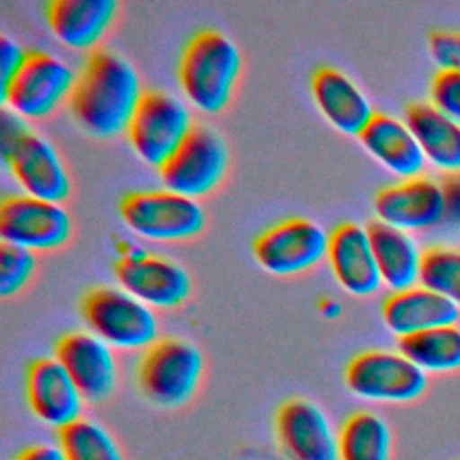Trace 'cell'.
Here are the masks:
<instances>
[{"mask_svg": "<svg viewBox=\"0 0 460 460\" xmlns=\"http://www.w3.org/2000/svg\"><path fill=\"white\" fill-rule=\"evenodd\" d=\"M142 95L138 74L126 58L95 50L77 74L68 108L84 133L111 138L128 131Z\"/></svg>", "mask_w": 460, "mask_h": 460, "instance_id": "cell-1", "label": "cell"}, {"mask_svg": "<svg viewBox=\"0 0 460 460\" xmlns=\"http://www.w3.org/2000/svg\"><path fill=\"white\" fill-rule=\"evenodd\" d=\"M241 72V52L221 31L196 32L178 63V83L187 101L205 113L221 111L232 99Z\"/></svg>", "mask_w": 460, "mask_h": 460, "instance_id": "cell-2", "label": "cell"}, {"mask_svg": "<svg viewBox=\"0 0 460 460\" xmlns=\"http://www.w3.org/2000/svg\"><path fill=\"white\" fill-rule=\"evenodd\" d=\"M203 365V354L194 343L180 338L158 340L138 363L140 392L156 406H183L199 385Z\"/></svg>", "mask_w": 460, "mask_h": 460, "instance_id": "cell-3", "label": "cell"}, {"mask_svg": "<svg viewBox=\"0 0 460 460\" xmlns=\"http://www.w3.org/2000/svg\"><path fill=\"white\" fill-rule=\"evenodd\" d=\"M81 313L90 332L115 349L151 347L158 334L151 307L122 288L90 289L81 302Z\"/></svg>", "mask_w": 460, "mask_h": 460, "instance_id": "cell-4", "label": "cell"}, {"mask_svg": "<svg viewBox=\"0 0 460 460\" xmlns=\"http://www.w3.org/2000/svg\"><path fill=\"white\" fill-rule=\"evenodd\" d=\"M119 212L129 230L153 241L190 239L205 226L198 199L167 189L129 192L120 199Z\"/></svg>", "mask_w": 460, "mask_h": 460, "instance_id": "cell-5", "label": "cell"}, {"mask_svg": "<svg viewBox=\"0 0 460 460\" xmlns=\"http://www.w3.org/2000/svg\"><path fill=\"white\" fill-rule=\"evenodd\" d=\"M194 128L183 101L164 90L144 92L128 126V140L135 155L160 169Z\"/></svg>", "mask_w": 460, "mask_h": 460, "instance_id": "cell-6", "label": "cell"}, {"mask_svg": "<svg viewBox=\"0 0 460 460\" xmlns=\"http://www.w3.org/2000/svg\"><path fill=\"white\" fill-rule=\"evenodd\" d=\"M345 385L361 399L402 404L426 392L428 374L399 350H365L349 361Z\"/></svg>", "mask_w": 460, "mask_h": 460, "instance_id": "cell-7", "label": "cell"}, {"mask_svg": "<svg viewBox=\"0 0 460 460\" xmlns=\"http://www.w3.org/2000/svg\"><path fill=\"white\" fill-rule=\"evenodd\" d=\"M75 81L77 75L66 61L45 50H31L0 99L23 119H43L70 97Z\"/></svg>", "mask_w": 460, "mask_h": 460, "instance_id": "cell-8", "label": "cell"}, {"mask_svg": "<svg viewBox=\"0 0 460 460\" xmlns=\"http://www.w3.org/2000/svg\"><path fill=\"white\" fill-rule=\"evenodd\" d=\"M226 167L228 149L221 135L208 126H194L158 176L167 190L198 199L219 185Z\"/></svg>", "mask_w": 460, "mask_h": 460, "instance_id": "cell-9", "label": "cell"}, {"mask_svg": "<svg viewBox=\"0 0 460 460\" xmlns=\"http://www.w3.org/2000/svg\"><path fill=\"white\" fill-rule=\"evenodd\" d=\"M329 250L327 230L307 217H289L253 241V255L261 268L273 275H296L316 266Z\"/></svg>", "mask_w": 460, "mask_h": 460, "instance_id": "cell-10", "label": "cell"}, {"mask_svg": "<svg viewBox=\"0 0 460 460\" xmlns=\"http://www.w3.org/2000/svg\"><path fill=\"white\" fill-rule=\"evenodd\" d=\"M72 234V219L61 203L27 194L9 196L0 205V239L27 250H54Z\"/></svg>", "mask_w": 460, "mask_h": 460, "instance_id": "cell-11", "label": "cell"}, {"mask_svg": "<svg viewBox=\"0 0 460 460\" xmlns=\"http://www.w3.org/2000/svg\"><path fill=\"white\" fill-rule=\"evenodd\" d=\"M113 271L119 286L149 307L171 309L190 295V277L183 266L142 248L120 257Z\"/></svg>", "mask_w": 460, "mask_h": 460, "instance_id": "cell-12", "label": "cell"}, {"mask_svg": "<svg viewBox=\"0 0 460 460\" xmlns=\"http://www.w3.org/2000/svg\"><path fill=\"white\" fill-rule=\"evenodd\" d=\"M377 221L404 232L438 228L444 216L440 181L429 176H415L383 187L374 198Z\"/></svg>", "mask_w": 460, "mask_h": 460, "instance_id": "cell-13", "label": "cell"}, {"mask_svg": "<svg viewBox=\"0 0 460 460\" xmlns=\"http://www.w3.org/2000/svg\"><path fill=\"white\" fill-rule=\"evenodd\" d=\"M54 358L65 367L86 402L108 399L117 386V361L111 347L93 332L63 334Z\"/></svg>", "mask_w": 460, "mask_h": 460, "instance_id": "cell-14", "label": "cell"}, {"mask_svg": "<svg viewBox=\"0 0 460 460\" xmlns=\"http://www.w3.org/2000/svg\"><path fill=\"white\" fill-rule=\"evenodd\" d=\"M4 162L27 196L54 203L68 198L72 185L59 153L50 140L32 129L16 142Z\"/></svg>", "mask_w": 460, "mask_h": 460, "instance_id": "cell-15", "label": "cell"}, {"mask_svg": "<svg viewBox=\"0 0 460 460\" xmlns=\"http://www.w3.org/2000/svg\"><path fill=\"white\" fill-rule=\"evenodd\" d=\"M275 433L288 460H338V433L313 401H286L275 415Z\"/></svg>", "mask_w": 460, "mask_h": 460, "instance_id": "cell-16", "label": "cell"}, {"mask_svg": "<svg viewBox=\"0 0 460 460\" xmlns=\"http://www.w3.org/2000/svg\"><path fill=\"white\" fill-rule=\"evenodd\" d=\"M25 397L32 415L58 431L81 419L84 397L54 356L38 358L29 365Z\"/></svg>", "mask_w": 460, "mask_h": 460, "instance_id": "cell-17", "label": "cell"}, {"mask_svg": "<svg viewBox=\"0 0 460 460\" xmlns=\"http://www.w3.org/2000/svg\"><path fill=\"white\" fill-rule=\"evenodd\" d=\"M327 259L334 279L350 295L368 296L383 284L367 226L352 221L338 225L329 234Z\"/></svg>", "mask_w": 460, "mask_h": 460, "instance_id": "cell-18", "label": "cell"}, {"mask_svg": "<svg viewBox=\"0 0 460 460\" xmlns=\"http://www.w3.org/2000/svg\"><path fill=\"white\" fill-rule=\"evenodd\" d=\"M311 93L327 122L345 135L359 137L376 113L363 90L345 72L334 66L314 70Z\"/></svg>", "mask_w": 460, "mask_h": 460, "instance_id": "cell-19", "label": "cell"}, {"mask_svg": "<svg viewBox=\"0 0 460 460\" xmlns=\"http://www.w3.org/2000/svg\"><path fill=\"white\" fill-rule=\"evenodd\" d=\"M381 316L392 334L404 338L435 327L456 325L460 307L440 293L417 284L386 296Z\"/></svg>", "mask_w": 460, "mask_h": 460, "instance_id": "cell-20", "label": "cell"}, {"mask_svg": "<svg viewBox=\"0 0 460 460\" xmlns=\"http://www.w3.org/2000/svg\"><path fill=\"white\" fill-rule=\"evenodd\" d=\"M358 138L370 156L395 176L402 180L420 176L426 156L404 119L376 111Z\"/></svg>", "mask_w": 460, "mask_h": 460, "instance_id": "cell-21", "label": "cell"}, {"mask_svg": "<svg viewBox=\"0 0 460 460\" xmlns=\"http://www.w3.org/2000/svg\"><path fill=\"white\" fill-rule=\"evenodd\" d=\"M115 13V0H50L45 7L54 38L75 50L93 47L108 31Z\"/></svg>", "mask_w": 460, "mask_h": 460, "instance_id": "cell-22", "label": "cell"}, {"mask_svg": "<svg viewBox=\"0 0 460 460\" xmlns=\"http://www.w3.org/2000/svg\"><path fill=\"white\" fill-rule=\"evenodd\" d=\"M367 232L383 284L392 291L417 286L422 266V252L417 241L408 232L377 219L367 225Z\"/></svg>", "mask_w": 460, "mask_h": 460, "instance_id": "cell-23", "label": "cell"}, {"mask_svg": "<svg viewBox=\"0 0 460 460\" xmlns=\"http://www.w3.org/2000/svg\"><path fill=\"white\" fill-rule=\"evenodd\" d=\"M404 122L428 162L446 174L460 171V122L424 101L406 106Z\"/></svg>", "mask_w": 460, "mask_h": 460, "instance_id": "cell-24", "label": "cell"}, {"mask_svg": "<svg viewBox=\"0 0 460 460\" xmlns=\"http://www.w3.org/2000/svg\"><path fill=\"white\" fill-rule=\"evenodd\" d=\"M397 350L426 374L460 370V327L444 325L399 338Z\"/></svg>", "mask_w": 460, "mask_h": 460, "instance_id": "cell-25", "label": "cell"}, {"mask_svg": "<svg viewBox=\"0 0 460 460\" xmlns=\"http://www.w3.org/2000/svg\"><path fill=\"white\" fill-rule=\"evenodd\" d=\"M392 431L383 417L356 411L338 433V460H390Z\"/></svg>", "mask_w": 460, "mask_h": 460, "instance_id": "cell-26", "label": "cell"}, {"mask_svg": "<svg viewBox=\"0 0 460 460\" xmlns=\"http://www.w3.org/2000/svg\"><path fill=\"white\" fill-rule=\"evenodd\" d=\"M58 446L65 460H124L111 433L83 417L58 431Z\"/></svg>", "mask_w": 460, "mask_h": 460, "instance_id": "cell-27", "label": "cell"}, {"mask_svg": "<svg viewBox=\"0 0 460 460\" xmlns=\"http://www.w3.org/2000/svg\"><path fill=\"white\" fill-rule=\"evenodd\" d=\"M419 284L440 293L460 307V250L451 246L424 250Z\"/></svg>", "mask_w": 460, "mask_h": 460, "instance_id": "cell-28", "label": "cell"}, {"mask_svg": "<svg viewBox=\"0 0 460 460\" xmlns=\"http://www.w3.org/2000/svg\"><path fill=\"white\" fill-rule=\"evenodd\" d=\"M36 257L31 250L9 243L0 244V295H16L32 277Z\"/></svg>", "mask_w": 460, "mask_h": 460, "instance_id": "cell-29", "label": "cell"}, {"mask_svg": "<svg viewBox=\"0 0 460 460\" xmlns=\"http://www.w3.org/2000/svg\"><path fill=\"white\" fill-rule=\"evenodd\" d=\"M429 102L460 122V70H438L429 83Z\"/></svg>", "mask_w": 460, "mask_h": 460, "instance_id": "cell-30", "label": "cell"}, {"mask_svg": "<svg viewBox=\"0 0 460 460\" xmlns=\"http://www.w3.org/2000/svg\"><path fill=\"white\" fill-rule=\"evenodd\" d=\"M428 49L438 70H460V31L429 32Z\"/></svg>", "mask_w": 460, "mask_h": 460, "instance_id": "cell-31", "label": "cell"}, {"mask_svg": "<svg viewBox=\"0 0 460 460\" xmlns=\"http://www.w3.org/2000/svg\"><path fill=\"white\" fill-rule=\"evenodd\" d=\"M444 196V216L440 230L449 234H460V171L447 172L440 178Z\"/></svg>", "mask_w": 460, "mask_h": 460, "instance_id": "cell-32", "label": "cell"}, {"mask_svg": "<svg viewBox=\"0 0 460 460\" xmlns=\"http://www.w3.org/2000/svg\"><path fill=\"white\" fill-rule=\"evenodd\" d=\"M25 58L27 52L14 40L7 38L5 34L0 36V90L7 88L22 68Z\"/></svg>", "mask_w": 460, "mask_h": 460, "instance_id": "cell-33", "label": "cell"}, {"mask_svg": "<svg viewBox=\"0 0 460 460\" xmlns=\"http://www.w3.org/2000/svg\"><path fill=\"white\" fill-rule=\"evenodd\" d=\"M29 129L31 128L27 126L23 117H20L14 111H11L5 106L2 108V115H0V151H2V158L9 155V151L16 146V142Z\"/></svg>", "mask_w": 460, "mask_h": 460, "instance_id": "cell-34", "label": "cell"}, {"mask_svg": "<svg viewBox=\"0 0 460 460\" xmlns=\"http://www.w3.org/2000/svg\"><path fill=\"white\" fill-rule=\"evenodd\" d=\"M13 460H65V456L58 444L43 442V444H34L25 447Z\"/></svg>", "mask_w": 460, "mask_h": 460, "instance_id": "cell-35", "label": "cell"}]
</instances>
